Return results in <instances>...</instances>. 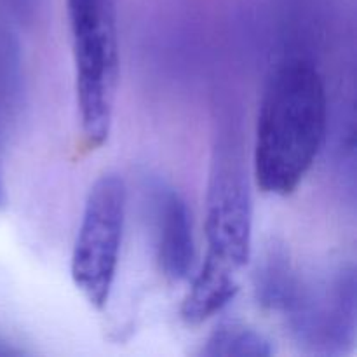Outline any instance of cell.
I'll list each match as a JSON object with an SVG mask.
<instances>
[{
  "instance_id": "1",
  "label": "cell",
  "mask_w": 357,
  "mask_h": 357,
  "mask_svg": "<svg viewBox=\"0 0 357 357\" xmlns=\"http://www.w3.org/2000/svg\"><path fill=\"white\" fill-rule=\"evenodd\" d=\"M328 94L319 70L303 58L279 63L268 77L255 131L253 174L261 192L289 195L324 145Z\"/></svg>"
},
{
  "instance_id": "2",
  "label": "cell",
  "mask_w": 357,
  "mask_h": 357,
  "mask_svg": "<svg viewBox=\"0 0 357 357\" xmlns=\"http://www.w3.org/2000/svg\"><path fill=\"white\" fill-rule=\"evenodd\" d=\"M80 128L91 149L110 136L119 86L115 0H66Z\"/></svg>"
},
{
  "instance_id": "3",
  "label": "cell",
  "mask_w": 357,
  "mask_h": 357,
  "mask_svg": "<svg viewBox=\"0 0 357 357\" xmlns=\"http://www.w3.org/2000/svg\"><path fill=\"white\" fill-rule=\"evenodd\" d=\"M126 204V185L114 173L98 178L84 204L70 272L73 284L94 309L107 305L114 288L124 236Z\"/></svg>"
},
{
  "instance_id": "4",
  "label": "cell",
  "mask_w": 357,
  "mask_h": 357,
  "mask_svg": "<svg viewBox=\"0 0 357 357\" xmlns=\"http://www.w3.org/2000/svg\"><path fill=\"white\" fill-rule=\"evenodd\" d=\"M356 271L333 268L312 281H300L282 314L300 347L316 356H340L356 342Z\"/></svg>"
},
{
  "instance_id": "5",
  "label": "cell",
  "mask_w": 357,
  "mask_h": 357,
  "mask_svg": "<svg viewBox=\"0 0 357 357\" xmlns=\"http://www.w3.org/2000/svg\"><path fill=\"white\" fill-rule=\"evenodd\" d=\"M208 255L236 271L250 261L253 250V199L243 155L232 139L215 150L206 195Z\"/></svg>"
},
{
  "instance_id": "6",
  "label": "cell",
  "mask_w": 357,
  "mask_h": 357,
  "mask_svg": "<svg viewBox=\"0 0 357 357\" xmlns=\"http://www.w3.org/2000/svg\"><path fill=\"white\" fill-rule=\"evenodd\" d=\"M145 194L160 272L171 281H183L190 275L195 260L194 230L187 202L176 188L160 178H152L146 183Z\"/></svg>"
},
{
  "instance_id": "7",
  "label": "cell",
  "mask_w": 357,
  "mask_h": 357,
  "mask_svg": "<svg viewBox=\"0 0 357 357\" xmlns=\"http://www.w3.org/2000/svg\"><path fill=\"white\" fill-rule=\"evenodd\" d=\"M239 291L236 268L206 253L190 289L181 303V317L188 324H201L222 312Z\"/></svg>"
},
{
  "instance_id": "8",
  "label": "cell",
  "mask_w": 357,
  "mask_h": 357,
  "mask_svg": "<svg viewBox=\"0 0 357 357\" xmlns=\"http://www.w3.org/2000/svg\"><path fill=\"white\" fill-rule=\"evenodd\" d=\"M298 278L293 272L284 248L272 244L258 260L255 271V296L264 309L284 312L291 302Z\"/></svg>"
},
{
  "instance_id": "9",
  "label": "cell",
  "mask_w": 357,
  "mask_h": 357,
  "mask_svg": "<svg viewBox=\"0 0 357 357\" xmlns=\"http://www.w3.org/2000/svg\"><path fill=\"white\" fill-rule=\"evenodd\" d=\"M272 342L264 333L243 323H223L202 344L199 354L206 357H268Z\"/></svg>"
},
{
  "instance_id": "10",
  "label": "cell",
  "mask_w": 357,
  "mask_h": 357,
  "mask_svg": "<svg viewBox=\"0 0 357 357\" xmlns=\"http://www.w3.org/2000/svg\"><path fill=\"white\" fill-rule=\"evenodd\" d=\"M24 354V351L17 349L16 345L10 344L9 340H6L3 337H0V356H21Z\"/></svg>"
},
{
  "instance_id": "11",
  "label": "cell",
  "mask_w": 357,
  "mask_h": 357,
  "mask_svg": "<svg viewBox=\"0 0 357 357\" xmlns=\"http://www.w3.org/2000/svg\"><path fill=\"white\" fill-rule=\"evenodd\" d=\"M7 204V192H6V185H3L2 174H0V209L6 208Z\"/></svg>"
}]
</instances>
